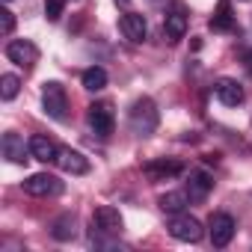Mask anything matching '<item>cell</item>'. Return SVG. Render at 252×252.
<instances>
[{
    "label": "cell",
    "mask_w": 252,
    "mask_h": 252,
    "mask_svg": "<svg viewBox=\"0 0 252 252\" xmlns=\"http://www.w3.org/2000/svg\"><path fill=\"white\" fill-rule=\"evenodd\" d=\"M83 89H89V92H101L104 86H107V71L101 68V65H92V68H86L83 71Z\"/></svg>",
    "instance_id": "obj_20"
},
{
    "label": "cell",
    "mask_w": 252,
    "mask_h": 252,
    "mask_svg": "<svg viewBox=\"0 0 252 252\" xmlns=\"http://www.w3.org/2000/svg\"><path fill=\"white\" fill-rule=\"evenodd\" d=\"M181 172H184V163H181V160H172V158H158V160L143 163V175H146L152 184L169 181V178H175V175H181Z\"/></svg>",
    "instance_id": "obj_8"
},
{
    "label": "cell",
    "mask_w": 252,
    "mask_h": 252,
    "mask_svg": "<svg viewBox=\"0 0 252 252\" xmlns=\"http://www.w3.org/2000/svg\"><path fill=\"white\" fill-rule=\"evenodd\" d=\"M163 36L169 42H181L187 36V12L184 9L175 6L172 12H166V18H163Z\"/></svg>",
    "instance_id": "obj_15"
},
{
    "label": "cell",
    "mask_w": 252,
    "mask_h": 252,
    "mask_svg": "<svg viewBox=\"0 0 252 252\" xmlns=\"http://www.w3.org/2000/svg\"><path fill=\"white\" fill-rule=\"evenodd\" d=\"M42 107H45V113L54 122H65L68 119V95H65V86L57 83V80H48L42 86Z\"/></svg>",
    "instance_id": "obj_2"
},
{
    "label": "cell",
    "mask_w": 252,
    "mask_h": 252,
    "mask_svg": "<svg viewBox=\"0 0 252 252\" xmlns=\"http://www.w3.org/2000/svg\"><path fill=\"white\" fill-rule=\"evenodd\" d=\"M6 3H9V0H6Z\"/></svg>",
    "instance_id": "obj_27"
},
{
    "label": "cell",
    "mask_w": 252,
    "mask_h": 252,
    "mask_svg": "<svg viewBox=\"0 0 252 252\" xmlns=\"http://www.w3.org/2000/svg\"><path fill=\"white\" fill-rule=\"evenodd\" d=\"M214 95H217V101L225 104V107H240V104L246 101L243 86H240L237 80H231V77H220V80L214 83Z\"/></svg>",
    "instance_id": "obj_12"
},
{
    "label": "cell",
    "mask_w": 252,
    "mask_h": 252,
    "mask_svg": "<svg viewBox=\"0 0 252 252\" xmlns=\"http://www.w3.org/2000/svg\"><path fill=\"white\" fill-rule=\"evenodd\" d=\"M158 205H160V211L163 214H181V211H187V205H190V196H187V190H172V193H163L160 199H158Z\"/></svg>",
    "instance_id": "obj_18"
},
{
    "label": "cell",
    "mask_w": 252,
    "mask_h": 252,
    "mask_svg": "<svg viewBox=\"0 0 252 252\" xmlns=\"http://www.w3.org/2000/svg\"><path fill=\"white\" fill-rule=\"evenodd\" d=\"M63 9H65V0H45V15H48V21H60Z\"/></svg>",
    "instance_id": "obj_23"
},
{
    "label": "cell",
    "mask_w": 252,
    "mask_h": 252,
    "mask_svg": "<svg viewBox=\"0 0 252 252\" xmlns=\"http://www.w3.org/2000/svg\"><path fill=\"white\" fill-rule=\"evenodd\" d=\"M116 3H122V6H128V0H116Z\"/></svg>",
    "instance_id": "obj_26"
},
{
    "label": "cell",
    "mask_w": 252,
    "mask_h": 252,
    "mask_svg": "<svg viewBox=\"0 0 252 252\" xmlns=\"http://www.w3.org/2000/svg\"><path fill=\"white\" fill-rule=\"evenodd\" d=\"M86 122H89V128L98 134V137H110L113 134V128H116V113H113V107L107 104V101H95V104H89V110H86Z\"/></svg>",
    "instance_id": "obj_4"
},
{
    "label": "cell",
    "mask_w": 252,
    "mask_h": 252,
    "mask_svg": "<svg viewBox=\"0 0 252 252\" xmlns=\"http://www.w3.org/2000/svg\"><path fill=\"white\" fill-rule=\"evenodd\" d=\"M166 228H169V234H172L175 240H184V243H196V240H202V234H205L202 222H199L196 217H190L187 211L172 214L169 222H166Z\"/></svg>",
    "instance_id": "obj_3"
},
{
    "label": "cell",
    "mask_w": 252,
    "mask_h": 252,
    "mask_svg": "<svg viewBox=\"0 0 252 252\" xmlns=\"http://www.w3.org/2000/svg\"><path fill=\"white\" fill-rule=\"evenodd\" d=\"M89 246H95V249H116V246H122V243H119L116 234H107V231L89 228Z\"/></svg>",
    "instance_id": "obj_21"
},
{
    "label": "cell",
    "mask_w": 252,
    "mask_h": 252,
    "mask_svg": "<svg viewBox=\"0 0 252 252\" xmlns=\"http://www.w3.org/2000/svg\"><path fill=\"white\" fill-rule=\"evenodd\" d=\"M57 166H60L63 172H68V175H86V172H89V160H86L80 152H74V149H60Z\"/></svg>",
    "instance_id": "obj_14"
},
{
    "label": "cell",
    "mask_w": 252,
    "mask_h": 252,
    "mask_svg": "<svg viewBox=\"0 0 252 252\" xmlns=\"http://www.w3.org/2000/svg\"><path fill=\"white\" fill-rule=\"evenodd\" d=\"M24 193H30V196H39V199H48V196H60L63 190H65V184L57 178V175H51V172H36V175H30L24 184Z\"/></svg>",
    "instance_id": "obj_5"
},
{
    "label": "cell",
    "mask_w": 252,
    "mask_h": 252,
    "mask_svg": "<svg viewBox=\"0 0 252 252\" xmlns=\"http://www.w3.org/2000/svg\"><path fill=\"white\" fill-rule=\"evenodd\" d=\"M12 30H15V15H12L9 9H0V33L9 36Z\"/></svg>",
    "instance_id": "obj_24"
},
{
    "label": "cell",
    "mask_w": 252,
    "mask_h": 252,
    "mask_svg": "<svg viewBox=\"0 0 252 252\" xmlns=\"http://www.w3.org/2000/svg\"><path fill=\"white\" fill-rule=\"evenodd\" d=\"M234 27H237V21H234V15H231V3H228V0H220L217 15L211 18V30H217V33H231Z\"/></svg>",
    "instance_id": "obj_19"
},
{
    "label": "cell",
    "mask_w": 252,
    "mask_h": 252,
    "mask_svg": "<svg viewBox=\"0 0 252 252\" xmlns=\"http://www.w3.org/2000/svg\"><path fill=\"white\" fill-rule=\"evenodd\" d=\"M30 155H33L36 160H42V163H57L60 146H57L54 140H48V137L36 134V137H30Z\"/></svg>",
    "instance_id": "obj_17"
},
{
    "label": "cell",
    "mask_w": 252,
    "mask_h": 252,
    "mask_svg": "<svg viewBox=\"0 0 252 252\" xmlns=\"http://www.w3.org/2000/svg\"><path fill=\"white\" fill-rule=\"evenodd\" d=\"M0 149H3V158H6L9 163H27V160L33 158V155H30V143H24V137L15 134V131L3 134V143H0Z\"/></svg>",
    "instance_id": "obj_11"
},
{
    "label": "cell",
    "mask_w": 252,
    "mask_h": 252,
    "mask_svg": "<svg viewBox=\"0 0 252 252\" xmlns=\"http://www.w3.org/2000/svg\"><path fill=\"white\" fill-rule=\"evenodd\" d=\"M187 196H190V202H205L208 199V193L214 190V175L211 172H205V169H193L190 175H187Z\"/></svg>",
    "instance_id": "obj_13"
},
{
    "label": "cell",
    "mask_w": 252,
    "mask_h": 252,
    "mask_svg": "<svg viewBox=\"0 0 252 252\" xmlns=\"http://www.w3.org/2000/svg\"><path fill=\"white\" fill-rule=\"evenodd\" d=\"M234 217L231 214H225V211H217L214 217H211V222H208V234H211V243L217 246V249H222V246H228L231 243V237H234Z\"/></svg>",
    "instance_id": "obj_6"
},
{
    "label": "cell",
    "mask_w": 252,
    "mask_h": 252,
    "mask_svg": "<svg viewBox=\"0 0 252 252\" xmlns=\"http://www.w3.org/2000/svg\"><path fill=\"white\" fill-rule=\"evenodd\" d=\"M6 60L15 63V65H21L24 71H30L39 63V48L30 39H15V42L6 45Z\"/></svg>",
    "instance_id": "obj_7"
},
{
    "label": "cell",
    "mask_w": 252,
    "mask_h": 252,
    "mask_svg": "<svg viewBox=\"0 0 252 252\" xmlns=\"http://www.w3.org/2000/svg\"><path fill=\"white\" fill-rule=\"evenodd\" d=\"M119 30H122V36L128 39V42L140 45V42L149 36V24H146V15H140V12H125V15L119 18Z\"/></svg>",
    "instance_id": "obj_10"
},
{
    "label": "cell",
    "mask_w": 252,
    "mask_h": 252,
    "mask_svg": "<svg viewBox=\"0 0 252 252\" xmlns=\"http://www.w3.org/2000/svg\"><path fill=\"white\" fill-rule=\"evenodd\" d=\"M158 125H160V113H158V104L152 98H137L128 110V128L134 137H152L158 131Z\"/></svg>",
    "instance_id": "obj_1"
},
{
    "label": "cell",
    "mask_w": 252,
    "mask_h": 252,
    "mask_svg": "<svg viewBox=\"0 0 252 252\" xmlns=\"http://www.w3.org/2000/svg\"><path fill=\"white\" fill-rule=\"evenodd\" d=\"M92 228L119 237L122 228H125V220H122V214H119L113 205H101V208H95V214H92Z\"/></svg>",
    "instance_id": "obj_9"
},
{
    "label": "cell",
    "mask_w": 252,
    "mask_h": 252,
    "mask_svg": "<svg viewBox=\"0 0 252 252\" xmlns=\"http://www.w3.org/2000/svg\"><path fill=\"white\" fill-rule=\"evenodd\" d=\"M243 60H246V68L252 71V51H246V54H243Z\"/></svg>",
    "instance_id": "obj_25"
},
{
    "label": "cell",
    "mask_w": 252,
    "mask_h": 252,
    "mask_svg": "<svg viewBox=\"0 0 252 252\" xmlns=\"http://www.w3.org/2000/svg\"><path fill=\"white\" fill-rule=\"evenodd\" d=\"M18 92H21L18 74H3V77H0V98H3V101H12Z\"/></svg>",
    "instance_id": "obj_22"
},
{
    "label": "cell",
    "mask_w": 252,
    "mask_h": 252,
    "mask_svg": "<svg viewBox=\"0 0 252 252\" xmlns=\"http://www.w3.org/2000/svg\"><path fill=\"white\" fill-rule=\"evenodd\" d=\"M51 234H54V240H60V243L74 240V237H77V217H74L71 211L60 214V217L51 222Z\"/></svg>",
    "instance_id": "obj_16"
}]
</instances>
